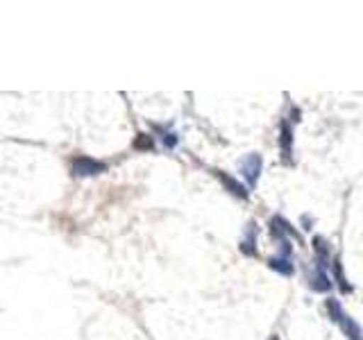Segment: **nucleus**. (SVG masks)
<instances>
[{
  "mask_svg": "<svg viewBox=\"0 0 363 340\" xmlns=\"http://www.w3.org/2000/svg\"><path fill=\"white\" fill-rule=\"evenodd\" d=\"M325 309H327V313H329V317L343 329V334L350 338V340H363V332H361V327L352 320V317L340 309V304L336 302V300H327L325 302Z\"/></svg>",
  "mask_w": 363,
  "mask_h": 340,
  "instance_id": "obj_1",
  "label": "nucleus"
},
{
  "mask_svg": "<svg viewBox=\"0 0 363 340\" xmlns=\"http://www.w3.org/2000/svg\"><path fill=\"white\" fill-rule=\"evenodd\" d=\"M268 266L279 272V275L284 277H291L295 268H293V245H291V238H281L279 241V254L277 256H272L268 261Z\"/></svg>",
  "mask_w": 363,
  "mask_h": 340,
  "instance_id": "obj_2",
  "label": "nucleus"
},
{
  "mask_svg": "<svg viewBox=\"0 0 363 340\" xmlns=\"http://www.w3.org/2000/svg\"><path fill=\"white\" fill-rule=\"evenodd\" d=\"M107 170V164L100 162V159H94V157H86V154H79L71 162V173L75 177H96L100 173H105Z\"/></svg>",
  "mask_w": 363,
  "mask_h": 340,
  "instance_id": "obj_3",
  "label": "nucleus"
},
{
  "mask_svg": "<svg viewBox=\"0 0 363 340\" xmlns=\"http://www.w3.org/2000/svg\"><path fill=\"white\" fill-rule=\"evenodd\" d=\"M261 166H264V162H261V154H257V152L247 154L241 162V175L245 177L247 186H257L259 175H261Z\"/></svg>",
  "mask_w": 363,
  "mask_h": 340,
  "instance_id": "obj_4",
  "label": "nucleus"
},
{
  "mask_svg": "<svg viewBox=\"0 0 363 340\" xmlns=\"http://www.w3.org/2000/svg\"><path fill=\"white\" fill-rule=\"evenodd\" d=\"M306 279H309V286L315 293H327L329 288H332V281H329V277H327V270L323 266H318L315 261H313L311 270H306Z\"/></svg>",
  "mask_w": 363,
  "mask_h": 340,
  "instance_id": "obj_5",
  "label": "nucleus"
},
{
  "mask_svg": "<svg viewBox=\"0 0 363 340\" xmlns=\"http://www.w3.org/2000/svg\"><path fill=\"white\" fill-rule=\"evenodd\" d=\"M281 159H284V164H291L293 162V128H291V123L289 120H284L281 123Z\"/></svg>",
  "mask_w": 363,
  "mask_h": 340,
  "instance_id": "obj_6",
  "label": "nucleus"
},
{
  "mask_svg": "<svg viewBox=\"0 0 363 340\" xmlns=\"http://www.w3.org/2000/svg\"><path fill=\"white\" fill-rule=\"evenodd\" d=\"M257 234H259V227L257 222H250L247 230H245V236L241 241V252L247 254V256H257Z\"/></svg>",
  "mask_w": 363,
  "mask_h": 340,
  "instance_id": "obj_7",
  "label": "nucleus"
},
{
  "mask_svg": "<svg viewBox=\"0 0 363 340\" xmlns=\"http://www.w3.org/2000/svg\"><path fill=\"white\" fill-rule=\"evenodd\" d=\"M155 132H157V136H159V143L164 145V150H175V147L179 145V136H177V132L166 130V128H162V125H155Z\"/></svg>",
  "mask_w": 363,
  "mask_h": 340,
  "instance_id": "obj_8",
  "label": "nucleus"
},
{
  "mask_svg": "<svg viewBox=\"0 0 363 340\" xmlns=\"http://www.w3.org/2000/svg\"><path fill=\"white\" fill-rule=\"evenodd\" d=\"M216 175H218L220 177V181H223V184H225V188L227 191H230L232 193V196H238V198H247V191H245V186L243 184H238V181L236 179H232V177H227L225 173H220V170H218V173H216Z\"/></svg>",
  "mask_w": 363,
  "mask_h": 340,
  "instance_id": "obj_9",
  "label": "nucleus"
},
{
  "mask_svg": "<svg viewBox=\"0 0 363 340\" xmlns=\"http://www.w3.org/2000/svg\"><path fill=\"white\" fill-rule=\"evenodd\" d=\"M155 145V136H147V134H139V139L134 141V147H139V150H150Z\"/></svg>",
  "mask_w": 363,
  "mask_h": 340,
  "instance_id": "obj_10",
  "label": "nucleus"
},
{
  "mask_svg": "<svg viewBox=\"0 0 363 340\" xmlns=\"http://www.w3.org/2000/svg\"><path fill=\"white\" fill-rule=\"evenodd\" d=\"M334 268H336V279H338V286H340V290H345V293H350L352 288H350V283L345 281V277H343V272H340V261H338V259L334 261Z\"/></svg>",
  "mask_w": 363,
  "mask_h": 340,
  "instance_id": "obj_11",
  "label": "nucleus"
},
{
  "mask_svg": "<svg viewBox=\"0 0 363 340\" xmlns=\"http://www.w3.org/2000/svg\"><path fill=\"white\" fill-rule=\"evenodd\" d=\"M272 340H277V338H272Z\"/></svg>",
  "mask_w": 363,
  "mask_h": 340,
  "instance_id": "obj_12",
  "label": "nucleus"
}]
</instances>
